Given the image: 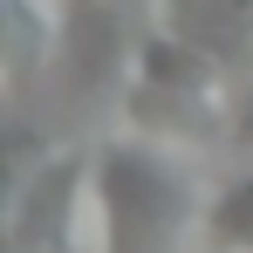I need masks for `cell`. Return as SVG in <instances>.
Here are the masks:
<instances>
[{
	"mask_svg": "<svg viewBox=\"0 0 253 253\" xmlns=\"http://www.w3.org/2000/svg\"><path fill=\"white\" fill-rule=\"evenodd\" d=\"M7 253H103L96 219V144L48 151L7 178Z\"/></svg>",
	"mask_w": 253,
	"mask_h": 253,
	"instance_id": "3957f363",
	"label": "cell"
},
{
	"mask_svg": "<svg viewBox=\"0 0 253 253\" xmlns=\"http://www.w3.org/2000/svg\"><path fill=\"white\" fill-rule=\"evenodd\" d=\"M226 144L253 158V76L240 83V103H233V137H226Z\"/></svg>",
	"mask_w": 253,
	"mask_h": 253,
	"instance_id": "52a82bcc",
	"label": "cell"
},
{
	"mask_svg": "<svg viewBox=\"0 0 253 253\" xmlns=\"http://www.w3.org/2000/svg\"><path fill=\"white\" fill-rule=\"evenodd\" d=\"M151 28H171L185 42L226 55L233 69L253 55V0H137Z\"/></svg>",
	"mask_w": 253,
	"mask_h": 253,
	"instance_id": "277c9868",
	"label": "cell"
},
{
	"mask_svg": "<svg viewBox=\"0 0 253 253\" xmlns=\"http://www.w3.org/2000/svg\"><path fill=\"white\" fill-rule=\"evenodd\" d=\"M199 247L206 253H253V165L247 171H226V178L206 192Z\"/></svg>",
	"mask_w": 253,
	"mask_h": 253,
	"instance_id": "8992f818",
	"label": "cell"
},
{
	"mask_svg": "<svg viewBox=\"0 0 253 253\" xmlns=\"http://www.w3.org/2000/svg\"><path fill=\"white\" fill-rule=\"evenodd\" d=\"M7 21V76L35 83L42 69H62V28H69V0H0Z\"/></svg>",
	"mask_w": 253,
	"mask_h": 253,
	"instance_id": "5b68a950",
	"label": "cell"
},
{
	"mask_svg": "<svg viewBox=\"0 0 253 253\" xmlns=\"http://www.w3.org/2000/svg\"><path fill=\"white\" fill-rule=\"evenodd\" d=\"M206 192L185 165V151L117 130L96 144V219L103 253H178L199 233Z\"/></svg>",
	"mask_w": 253,
	"mask_h": 253,
	"instance_id": "7a4b0ae2",
	"label": "cell"
},
{
	"mask_svg": "<svg viewBox=\"0 0 253 253\" xmlns=\"http://www.w3.org/2000/svg\"><path fill=\"white\" fill-rule=\"evenodd\" d=\"M233 103H240V83H233L226 55L185 42L171 28H151V21L137 28L130 69L117 83L124 130L151 137V144H171V151H206V144L233 137Z\"/></svg>",
	"mask_w": 253,
	"mask_h": 253,
	"instance_id": "6da1fadb",
	"label": "cell"
}]
</instances>
